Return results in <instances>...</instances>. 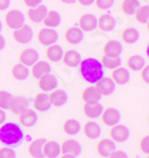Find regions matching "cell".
<instances>
[{
	"instance_id": "6da1fadb",
	"label": "cell",
	"mask_w": 149,
	"mask_h": 158,
	"mask_svg": "<svg viewBox=\"0 0 149 158\" xmlns=\"http://www.w3.org/2000/svg\"><path fill=\"white\" fill-rule=\"evenodd\" d=\"M80 75L86 82L95 85L100 79L104 77V67L102 62L94 57H86L79 63Z\"/></svg>"
},
{
	"instance_id": "7a4b0ae2",
	"label": "cell",
	"mask_w": 149,
	"mask_h": 158,
	"mask_svg": "<svg viewBox=\"0 0 149 158\" xmlns=\"http://www.w3.org/2000/svg\"><path fill=\"white\" fill-rule=\"evenodd\" d=\"M24 140L22 127L16 123H6L0 127V143L5 146H18Z\"/></svg>"
},
{
	"instance_id": "3957f363",
	"label": "cell",
	"mask_w": 149,
	"mask_h": 158,
	"mask_svg": "<svg viewBox=\"0 0 149 158\" xmlns=\"http://www.w3.org/2000/svg\"><path fill=\"white\" fill-rule=\"evenodd\" d=\"M5 23L7 25L8 29L17 30L20 26H23L25 23V17L23 12L19 10H11L5 15Z\"/></svg>"
},
{
	"instance_id": "277c9868",
	"label": "cell",
	"mask_w": 149,
	"mask_h": 158,
	"mask_svg": "<svg viewBox=\"0 0 149 158\" xmlns=\"http://www.w3.org/2000/svg\"><path fill=\"white\" fill-rule=\"evenodd\" d=\"M37 40L42 45L49 47V45L56 44V42L59 40V33L55 29L44 27V29L39 30L38 35H37Z\"/></svg>"
},
{
	"instance_id": "5b68a950",
	"label": "cell",
	"mask_w": 149,
	"mask_h": 158,
	"mask_svg": "<svg viewBox=\"0 0 149 158\" xmlns=\"http://www.w3.org/2000/svg\"><path fill=\"white\" fill-rule=\"evenodd\" d=\"M102 118L103 124H105L106 126L112 127L115 125L119 124L121 119H122V115H121V112L118 111L117 108L115 107H107L106 110H104L100 115Z\"/></svg>"
},
{
	"instance_id": "8992f818",
	"label": "cell",
	"mask_w": 149,
	"mask_h": 158,
	"mask_svg": "<svg viewBox=\"0 0 149 158\" xmlns=\"http://www.w3.org/2000/svg\"><path fill=\"white\" fill-rule=\"evenodd\" d=\"M130 135L129 127L122 124H117L111 127L110 130V139H112L115 143H124L128 140Z\"/></svg>"
},
{
	"instance_id": "52a82bcc",
	"label": "cell",
	"mask_w": 149,
	"mask_h": 158,
	"mask_svg": "<svg viewBox=\"0 0 149 158\" xmlns=\"http://www.w3.org/2000/svg\"><path fill=\"white\" fill-rule=\"evenodd\" d=\"M29 107H30V101L25 96H13L8 110H11L12 113L19 115L26 110H29Z\"/></svg>"
},
{
	"instance_id": "ba28073f",
	"label": "cell",
	"mask_w": 149,
	"mask_h": 158,
	"mask_svg": "<svg viewBox=\"0 0 149 158\" xmlns=\"http://www.w3.org/2000/svg\"><path fill=\"white\" fill-rule=\"evenodd\" d=\"M98 26V18L91 15V13H85L79 18V29L84 32L93 31Z\"/></svg>"
},
{
	"instance_id": "9c48e42d",
	"label": "cell",
	"mask_w": 149,
	"mask_h": 158,
	"mask_svg": "<svg viewBox=\"0 0 149 158\" xmlns=\"http://www.w3.org/2000/svg\"><path fill=\"white\" fill-rule=\"evenodd\" d=\"M32 37H33L32 29L29 25H25V24H24L23 26H20L19 29L15 30V32H13V38H15V40L18 42V43H20V44L30 43Z\"/></svg>"
},
{
	"instance_id": "30bf717a",
	"label": "cell",
	"mask_w": 149,
	"mask_h": 158,
	"mask_svg": "<svg viewBox=\"0 0 149 158\" xmlns=\"http://www.w3.org/2000/svg\"><path fill=\"white\" fill-rule=\"evenodd\" d=\"M116 150V143L110 138H103L97 144V152L99 156L107 158L113 151Z\"/></svg>"
},
{
	"instance_id": "8fae6325",
	"label": "cell",
	"mask_w": 149,
	"mask_h": 158,
	"mask_svg": "<svg viewBox=\"0 0 149 158\" xmlns=\"http://www.w3.org/2000/svg\"><path fill=\"white\" fill-rule=\"evenodd\" d=\"M39 60V54L36 49H24L19 55V63L24 64L26 67H32Z\"/></svg>"
},
{
	"instance_id": "7c38bea8",
	"label": "cell",
	"mask_w": 149,
	"mask_h": 158,
	"mask_svg": "<svg viewBox=\"0 0 149 158\" xmlns=\"http://www.w3.org/2000/svg\"><path fill=\"white\" fill-rule=\"evenodd\" d=\"M95 88L98 89V92L100 95H111L115 90H116V83L113 82V80L111 77H103L97 83H95Z\"/></svg>"
},
{
	"instance_id": "4fadbf2b",
	"label": "cell",
	"mask_w": 149,
	"mask_h": 158,
	"mask_svg": "<svg viewBox=\"0 0 149 158\" xmlns=\"http://www.w3.org/2000/svg\"><path fill=\"white\" fill-rule=\"evenodd\" d=\"M81 150L82 149H81L80 143L78 140H74V139H67L61 145V152L63 155H69V156L77 157L81 153Z\"/></svg>"
},
{
	"instance_id": "5bb4252c",
	"label": "cell",
	"mask_w": 149,
	"mask_h": 158,
	"mask_svg": "<svg viewBox=\"0 0 149 158\" xmlns=\"http://www.w3.org/2000/svg\"><path fill=\"white\" fill-rule=\"evenodd\" d=\"M111 79L113 80V82L119 86H124L130 81V73L126 68L123 67H118L116 69H113L111 73Z\"/></svg>"
},
{
	"instance_id": "9a60e30c",
	"label": "cell",
	"mask_w": 149,
	"mask_h": 158,
	"mask_svg": "<svg viewBox=\"0 0 149 158\" xmlns=\"http://www.w3.org/2000/svg\"><path fill=\"white\" fill-rule=\"evenodd\" d=\"M49 100L51 106H56V107H61L64 106L68 102V94L66 90L63 89H54L53 92H50L49 94Z\"/></svg>"
},
{
	"instance_id": "2e32d148",
	"label": "cell",
	"mask_w": 149,
	"mask_h": 158,
	"mask_svg": "<svg viewBox=\"0 0 149 158\" xmlns=\"http://www.w3.org/2000/svg\"><path fill=\"white\" fill-rule=\"evenodd\" d=\"M38 87L39 89L43 90V93L53 92L54 89L57 88V79H56L53 74L44 75L41 79H38Z\"/></svg>"
},
{
	"instance_id": "e0dca14e",
	"label": "cell",
	"mask_w": 149,
	"mask_h": 158,
	"mask_svg": "<svg viewBox=\"0 0 149 158\" xmlns=\"http://www.w3.org/2000/svg\"><path fill=\"white\" fill-rule=\"evenodd\" d=\"M48 12V8L46 5H38L36 7H32L28 10V17L32 23H42L43 19L46 18Z\"/></svg>"
},
{
	"instance_id": "ac0fdd59",
	"label": "cell",
	"mask_w": 149,
	"mask_h": 158,
	"mask_svg": "<svg viewBox=\"0 0 149 158\" xmlns=\"http://www.w3.org/2000/svg\"><path fill=\"white\" fill-rule=\"evenodd\" d=\"M122 51H123V45L117 40H110L104 45V55L105 56L121 57Z\"/></svg>"
},
{
	"instance_id": "d6986e66",
	"label": "cell",
	"mask_w": 149,
	"mask_h": 158,
	"mask_svg": "<svg viewBox=\"0 0 149 158\" xmlns=\"http://www.w3.org/2000/svg\"><path fill=\"white\" fill-rule=\"evenodd\" d=\"M64 38H66V40L69 44L77 45V44L81 43L84 40V31L80 30L78 26L69 27V29H67L66 32H64Z\"/></svg>"
},
{
	"instance_id": "ffe728a7",
	"label": "cell",
	"mask_w": 149,
	"mask_h": 158,
	"mask_svg": "<svg viewBox=\"0 0 149 158\" xmlns=\"http://www.w3.org/2000/svg\"><path fill=\"white\" fill-rule=\"evenodd\" d=\"M18 120L20 123V125L24 127H32L37 124V120H38V117H37V113L29 108L25 112H23L22 114L18 115Z\"/></svg>"
},
{
	"instance_id": "44dd1931",
	"label": "cell",
	"mask_w": 149,
	"mask_h": 158,
	"mask_svg": "<svg viewBox=\"0 0 149 158\" xmlns=\"http://www.w3.org/2000/svg\"><path fill=\"white\" fill-rule=\"evenodd\" d=\"M47 142L46 138H37L35 140H32L28 148V151L30 153V156L33 158H44L43 155V146Z\"/></svg>"
},
{
	"instance_id": "7402d4cb",
	"label": "cell",
	"mask_w": 149,
	"mask_h": 158,
	"mask_svg": "<svg viewBox=\"0 0 149 158\" xmlns=\"http://www.w3.org/2000/svg\"><path fill=\"white\" fill-rule=\"evenodd\" d=\"M32 107L39 112H47L51 108V103L49 100V95L47 93L37 94L35 98V101L32 102Z\"/></svg>"
},
{
	"instance_id": "603a6c76",
	"label": "cell",
	"mask_w": 149,
	"mask_h": 158,
	"mask_svg": "<svg viewBox=\"0 0 149 158\" xmlns=\"http://www.w3.org/2000/svg\"><path fill=\"white\" fill-rule=\"evenodd\" d=\"M61 153V145L55 140H47L43 146V155L46 158H57Z\"/></svg>"
},
{
	"instance_id": "cb8c5ba5",
	"label": "cell",
	"mask_w": 149,
	"mask_h": 158,
	"mask_svg": "<svg viewBox=\"0 0 149 158\" xmlns=\"http://www.w3.org/2000/svg\"><path fill=\"white\" fill-rule=\"evenodd\" d=\"M61 61L67 67L75 68V67H78L80 61H81V55H80V52H78L77 50H67L66 52H63Z\"/></svg>"
},
{
	"instance_id": "d4e9b609",
	"label": "cell",
	"mask_w": 149,
	"mask_h": 158,
	"mask_svg": "<svg viewBox=\"0 0 149 158\" xmlns=\"http://www.w3.org/2000/svg\"><path fill=\"white\" fill-rule=\"evenodd\" d=\"M84 133L90 139H97L102 135V127L94 120L87 121L86 124L84 125Z\"/></svg>"
},
{
	"instance_id": "484cf974",
	"label": "cell",
	"mask_w": 149,
	"mask_h": 158,
	"mask_svg": "<svg viewBox=\"0 0 149 158\" xmlns=\"http://www.w3.org/2000/svg\"><path fill=\"white\" fill-rule=\"evenodd\" d=\"M50 71H51V67L49 65V63L46 62V61H39L38 60L36 63L32 65L31 74L35 79L38 80L42 76L50 74Z\"/></svg>"
},
{
	"instance_id": "4316f807",
	"label": "cell",
	"mask_w": 149,
	"mask_h": 158,
	"mask_svg": "<svg viewBox=\"0 0 149 158\" xmlns=\"http://www.w3.org/2000/svg\"><path fill=\"white\" fill-rule=\"evenodd\" d=\"M104 107L99 102L97 103H85L82 107V112L90 119H97L102 115Z\"/></svg>"
},
{
	"instance_id": "83f0119b",
	"label": "cell",
	"mask_w": 149,
	"mask_h": 158,
	"mask_svg": "<svg viewBox=\"0 0 149 158\" xmlns=\"http://www.w3.org/2000/svg\"><path fill=\"white\" fill-rule=\"evenodd\" d=\"M81 98H82L85 103H97L99 102V100L102 99V95L98 92L97 88L91 86V87H87L82 90Z\"/></svg>"
},
{
	"instance_id": "f1b7e54d",
	"label": "cell",
	"mask_w": 149,
	"mask_h": 158,
	"mask_svg": "<svg viewBox=\"0 0 149 158\" xmlns=\"http://www.w3.org/2000/svg\"><path fill=\"white\" fill-rule=\"evenodd\" d=\"M102 31L109 32L112 31L115 27H116V19L111 15H102V16L98 18V26Z\"/></svg>"
},
{
	"instance_id": "f546056e",
	"label": "cell",
	"mask_w": 149,
	"mask_h": 158,
	"mask_svg": "<svg viewBox=\"0 0 149 158\" xmlns=\"http://www.w3.org/2000/svg\"><path fill=\"white\" fill-rule=\"evenodd\" d=\"M42 23L44 24L46 27L55 29L61 24V15L57 11H48L47 16L43 19Z\"/></svg>"
},
{
	"instance_id": "4dcf8cb0",
	"label": "cell",
	"mask_w": 149,
	"mask_h": 158,
	"mask_svg": "<svg viewBox=\"0 0 149 158\" xmlns=\"http://www.w3.org/2000/svg\"><path fill=\"white\" fill-rule=\"evenodd\" d=\"M11 73H12V76L16 80H18V81H24V80L28 79L29 75H30L29 67H26V65H24V64H22V63L15 64V65L12 67Z\"/></svg>"
},
{
	"instance_id": "1f68e13d",
	"label": "cell",
	"mask_w": 149,
	"mask_h": 158,
	"mask_svg": "<svg viewBox=\"0 0 149 158\" xmlns=\"http://www.w3.org/2000/svg\"><path fill=\"white\" fill-rule=\"evenodd\" d=\"M80 130H81V125L77 119L69 118L63 123V131L66 135H75L80 132Z\"/></svg>"
},
{
	"instance_id": "d6a6232c",
	"label": "cell",
	"mask_w": 149,
	"mask_h": 158,
	"mask_svg": "<svg viewBox=\"0 0 149 158\" xmlns=\"http://www.w3.org/2000/svg\"><path fill=\"white\" fill-rule=\"evenodd\" d=\"M46 55H47L48 60L51 61V62H59L62 60L63 56V50L62 48L57 44H53V45H49L47 48V51H46Z\"/></svg>"
},
{
	"instance_id": "836d02e7",
	"label": "cell",
	"mask_w": 149,
	"mask_h": 158,
	"mask_svg": "<svg viewBox=\"0 0 149 158\" xmlns=\"http://www.w3.org/2000/svg\"><path fill=\"white\" fill-rule=\"evenodd\" d=\"M141 4L140 0H123L121 4V8L122 11L128 15V16H133L137 12V10L140 8Z\"/></svg>"
},
{
	"instance_id": "e575fe53",
	"label": "cell",
	"mask_w": 149,
	"mask_h": 158,
	"mask_svg": "<svg viewBox=\"0 0 149 158\" xmlns=\"http://www.w3.org/2000/svg\"><path fill=\"white\" fill-rule=\"evenodd\" d=\"M122 40L126 44H134L140 40V32L135 27H126L122 31Z\"/></svg>"
},
{
	"instance_id": "d590c367",
	"label": "cell",
	"mask_w": 149,
	"mask_h": 158,
	"mask_svg": "<svg viewBox=\"0 0 149 158\" xmlns=\"http://www.w3.org/2000/svg\"><path fill=\"white\" fill-rule=\"evenodd\" d=\"M146 61H144V58L140 55H133L130 56L129 58H128V61H126V65H128V68L129 69H131L134 71H140L146 65Z\"/></svg>"
},
{
	"instance_id": "8d00e7d4",
	"label": "cell",
	"mask_w": 149,
	"mask_h": 158,
	"mask_svg": "<svg viewBox=\"0 0 149 158\" xmlns=\"http://www.w3.org/2000/svg\"><path fill=\"white\" fill-rule=\"evenodd\" d=\"M100 62H102L104 68L113 70V69H116V68H118V67H121L122 60H121V57H111V56L103 55L102 61H100Z\"/></svg>"
},
{
	"instance_id": "74e56055",
	"label": "cell",
	"mask_w": 149,
	"mask_h": 158,
	"mask_svg": "<svg viewBox=\"0 0 149 158\" xmlns=\"http://www.w3.org/2000/svg\"><path fill=\"white\" fill-rule=\"evenodd\" d=\"M136 20L141 24H147L149 20V6L144 5V6H140L137 10V12L135 13Z\"/></svg>"
},
{
	"instance_id": "f35d334b",
	"label": "cell",
	"mask_w": 149,
	"mask_h": 158,
	"mask_svg": "<svg viewBox=\"0 0 149 158\" xmlns=\"http://www.w3.org/2000/svg\"><path fill=\"white\" fill-rule=\"evenodd\" d=\"M13 95L6 90H0V110H8Z\"/></svg>"
},
{
	"instance_id": "ab89813d",
	"label": "cell",
	"mask_w": 149,
	"mask_h": 158,
	"mask_svg": "<svg viewBox=\"0 0 149 158\" xmlns=\"http://www.w3.org/2000/svg\"><path fill=\"white\" fill-rule=\"evenodd\" d=\"M94 4L97 5V7L103 11H107L110 10L113 4H115V0H94Z\"/></svg>"
},
{
	"instance_id": "60d3db41",
	"label": "cell",
	"mask_w": 149,
	"mask_h": 158,
	"mask_svg": "<svg viewBox=\"0 0 149 158\" xmlns=\"http://www.w3.org/2000/svg\"><path fill=\"white\" fill-rule=\"evenodd\" d=\"M16 151L13 150L12 148H8V146H5V148H1L0 149V158H16Z\"/></svg>"
},
{
	"instance_id": "b9f144b4",
	"label": "cell",
	"mask_w": 149,
	"mask_h": 158,
	"mask_svg": "<svg viewBox=\"0 0 149 158\" xmlns=\"http://www.w3.org/2000/svg\"><path fill=\"white\" fill-rule=\"evenodd\" d=\"M140 149H141V151L143 153H146V155L149 153V135H144L141 139Z\"/></svg>"
},
{
	"instance_id": "7bdbcfd3",
	"label": "cell",
	"mask_w": 149,
	"mask_h": 158,
	"mask_svg": "<svg viewBox=\"0 0 149 158\" xmlns=\"http://www.w3.org/2000/svg\"><path fill=\"white\" fill-rule=\"evenodd\" d=\"M140 71H141V79L143 80V82H144L146 85H148L149 83V65L146 64Z\"/></svg>"
},
{
	"instance_id": "ee69618b",
	"label": "cell",
	"mask_w": 149,
	"mask_h": 158,
	"mask_svg": "<svg viewBox=\"0 0 149 158\" xmlns=\"http://www.w3.org/2000/svg\"><path fill=\"white\" fill-rule=\"evenodd\" d=\"M107 158H129V157H128V153L124 152V151L115 150Z\"/></svg>"
},
{
	"instance_id": "f6af8a7d",
	"label": "cell",
	"mask_w": 149,
	"mask_h": 158,
	"mask_svg": "<svg viewBox=\"0 0 149 158\" xmlns=\"http://www.w3.org/2000/svg\"><path fill=\"white\" fill-rule=\"evenodd\" d=\"M42 1L43 0H24V4H25V6H28L29 8H32L41 5Z\"/></svg>"
},
{
	"instance_id": "bcb514c9",
	"label": "cell",
	"mask_w": 149,
	"mask_h": 158,
	"mask_svg": "<svg viewBox=\"0 0 149 158\" xmlns=\"http://www.w3.org/2000/svg\"><path fill=\"white\" fill-rule=\"evenodd\" d=\"M11 1L10 0H0V11H5L10 7Z\"/></svg>"
},
{
	"instance_id": "7dc6e473",
	"label": "cell",
	"mask_w": 149,
	"mask_h": 158,
	"mask_svg": "<svg viewBox=\"0 0 149 158\" xmlns=\"http://www.w3.org/2000/svg\"><path fill=\"white\" fill-rule=\"evenodd\" d=\"M77 1L82 6H90V5L94 4V0H77Z\"/></svg>"
},
{
	"instance_id": "c3c4849f",
	"label": "cell",
	"mask_w": 149,
	"mask_h": 158,
	"mask_svg": "<svg viewBox=\"0 0 149 158\" xmlns=\"http://www.w3.org/2000/svg\"><path fill=\"white\" fill-rule=\"evenodd\" d=\"M5 120H6V114H5L4 110H0V125H2L5 123Z\"/></svg>"
},
{
	"instance_id": "681fc988",
	"label": "cell",
	"mask_w": 149,
	"mask_h": 158,
	"mask_svg": "<svg viewBox=\"0 0 149 158\" xmlns=\"http://www.w3.org/2000/svg\"><path fill=\"white\" fill-rule=\"evenodd\" d=\"M5 48V38L1 36V33H0V50H2Z\"/></svg>"
},
{
	"instance_id": "f907efd6",
	"label": "cell",
	"mask_w": 149,
	"mask_h": 158,
	"mask_svg": "<svg viewBox=\"0 0 149 158\" xmlns=\"http://www.w3.org/2000/svg\"><path fill=\"white\" fill-rule=\"evenodd\" d=\"M61 2L63 4H68V5H72V4H75L77 2V0H60Z\"/></svg>"
},
{
	"instance_id": "816d5d0a",
	"label": "cell",
	"mask_w": 149,
	"mask_h": 158,
	"mask_svg": "<svg viewBox=\"0 0 149 158\" xmlns=\"http://www.w3.org/2000/svg\"><path fill=\"white\" fill-rule=\"evenodd\" d=\"M61 158H77V157H74V156H69V155H63V156H61Z\"/></svg>"
},
{
	"instance_id": "f5cc1de1",
	"label": "cell",
	"mask_w": 149,
	"mask_h": 158,
	"mask_svg": "<svg viewBox=\"0 0 149 158\" xmlns=\"http://www.w3.org/2000/svg\"><path fill=\"white\" fill-rule=\"evenodd\" d=\"M1 29H2V24H1V20H0V32H1Z\"/></svg>"
}]
</instances>
